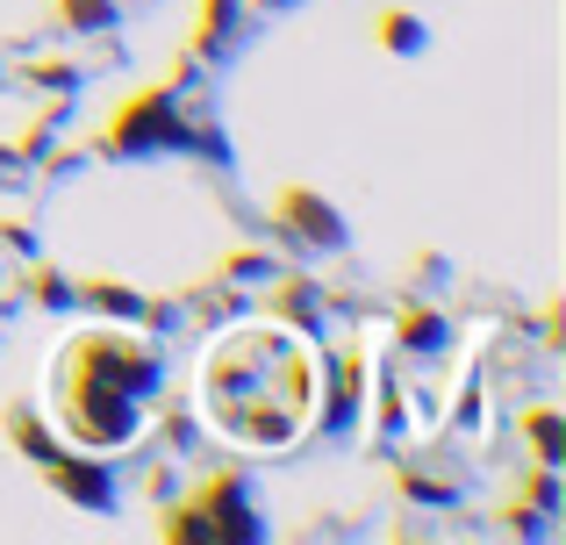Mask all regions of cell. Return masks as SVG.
Wrapping results in <instances>:
<instances>
[{"mask_svg": "<svg viewBox=\"0 0 566 545\" xmlns=\"http://www.w3.org/2000/svg\"><path fill=\"white\" fill-rule=\"evenodd\" d=\"M166 538H259V517H244L237 481H208L180 517H166Z\"/></svg>", "mask_w": 566, "mask_h": 545, "instance_id": "obj_1", "label": "cell"}, {"mask_svg": "<svg viewBox=\"0 0 566 545\" xmlns=\"http://www.w3.org/2000/svg\"><path fill=\"white\" fill-rule=\"evenodd\" d=\"M166 144H187L172 94H137V101H129V108L108 123V151H166Z\"/></svg>", "mask_w": 566, "mask_h": 545, "instance_id": "obj_2", "label": "cell"}, {"mask_svg": "<svg viewBox=\"0 0 566 545\" xmlns=\"http://www.w3.org/2000/svg\"><path fill=\"white\" fill-rule=\"evenodd\" d=\"M43 474H51V489H65L80 510H108L115 503V481H108V467H94V460H80V452H65V446H51L43 452Z\"/></svg>", "mask_w": 566, "mask_h": 545, "instance_id": "obj_3", "label": "cell"}, {"mask_svg": "<svg viewBox=\"0 0 566 545\" xmlns=\"http://www.w3.org/2000/svg\"><path fill=\"white\" fill-rule=\"evenodd\" d=\"M280 223H287L294 238H308V244H345L337 209L323 195H308V187H287V195H280Z\"/></svg>", "mask_w": 566, "mask_h": 545, "instance_id": "obj_4", "label": "cell"}, {"mask_svg": "<svg viewBox=\"0 0 566 545\" xmlns=\"http://www.w3.org/2000/svg\"><path fill=\"white\" fill-rule=\"evenodd\" d=\"M273 280H280V273H273ZM280 308H287L294 331H316V323H323V294H316V280L287 273V280H280Z\"/></svg>", "mask_w": 566, "mask_h": 545, "instance_id": "obj_5", "label": "cell"}, {"mask_svg": "<svg viewBox=\"0 0 566 545\" xmlns=\"http://www.w3.org/2000/svg\"><path fill=\"white\" fill-rule=\"evenodd\" d=\"M524 438L538 446V460H545V467H559V460H566V423H559V409H531V417H524Z\"/></svg>", "mask_w": 566, "mask_h": 545, "instance_id": "obj_6", "label": "cell"}, {"mask_svg": "<svg viewBox=\"0 0 566 545\" xmlns=\"http://www.w3.org/2000/svg\"><path fill=\"white\" fill-rule=\"evenodd\" d=\"M57 22L80 29V36H94V29L115 22V8H108V0H57Z\"/></svg>", "mask_w": 566, "mask_h": 545, "instance_id": "obj_7", "label": "cell"}, {"mask_svg": "<svg viewBox=\"0 0 566 545\" xmlns=\"http://www.w3.org/2000/svg\"><path fill=\"white\" fill-rule=\"evenodd\" d=\"M401 345H409V352H438V345H444V316L409 308V316H401Z\"/></svg>", "mask_w": 566, "mask_h": 545, "instance_id": "obj_8", "label": "cell"}, {"mask_svg": "<svg viewBox=\"0 0 566 545\" xmlns=\"http://www.w3.org/2000/svg\"><path fill=\"white\" fill-rule=\"evenodd\" d=\"M86 302L94 308H108V316H144V302L129 287H115V280H101V287H86Z\"/></svg>", "mask_w": 566, "mask_h": 545, "instance_id": "obj_9", "label": "cell"}, {"mask_svg": "<svg viewBox=\"0 0 566 545\" xmlns=\"http://www.w3.org/2000/svg\"><path fill=\"white\" fill-rule=\"evenodd\" d=\"M380 36L401 43V51H423V22L416 14H380Z\"/></svg>", "mask_w": 566, "mask_h": 545, "instance_id": "obj_10", "label": "cell"}, {"mask_svg": "<svg viewBox=\"0 0 566 545\" xmlns=\"http://www.w3.org/2000/svg\"><path fill=\"white\" fill-rule=\"evenodd\" d=\"M222 280H273V266H265L259 252H237L230 266H222Z\"/></svg>", "mask_w": 566, "mask_h": 545, "instance_id": "obj_11", "label": "cell"}, {"mask_svg": "<svg viewBox=\"0 0 566 545\" xmlns=\"http://www.w3.org/2000/svg\"><path fill=\"white\" fill-rule=\"evenodd\" d=\"M36 294H43V302H72V287L57 273H36Z\"/></svg>", "mask_w": 566, "mask_h": 545, "instance_id": "obj_12", "label": "cell"}]
</instances>
